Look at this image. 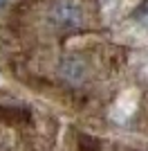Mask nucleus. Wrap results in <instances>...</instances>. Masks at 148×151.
I'll use <instances>...</instances> for the list:
<instances>
[{"instance_id":"nucleus-1","label":"nucleus","mask_w":148,"mask_h":151,"mask_svg":"<svg viewBox=\"0 0 148 151\" xmlns=\"http://www.w3.org/2000/svg\"><path fill=\"white\" fill-rule=\"evenodd\" d=\"M47 18L52 27L61 32H72L85 23V12L79 0H54L47 12Z\"/></svg>"},{"instance_id":"nucleus-2","label":"nucleus","mask_w":148,"mask_h":151,"mask_svg":"<svg viewBox=\"0 0 148 151\" xmlns=\"http://www.w3.org/2000/svg\"><path fill=\"white\" fill-rule=\"evenodd\" d=\"M58 72L70 83H79V81H83V77L88 72V63L81 57H65L61 61V65H58Z\"/></svg>"}]
</instances>
